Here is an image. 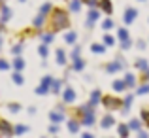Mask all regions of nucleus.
Instances as JSON below:
<instances>
[{"label":"nucleus","mask_w":149,"mask_h":138,"mask_svg":"<svg viewBox=\"0 0 149 138\" xmlns=\"http://www.w3.org/2000/svg\"><path fill=\"white\" fill-rule=\"evenodd\" d=\"M70 23H68V15L64 13L62 10H55L53 15H51V27H53V32L55 30H61V29H66Z\"/></svg>","instance_id":"obj_1"},{"label":"nucleus","mask_w":149,"mask_h":138,"mask_svg":"<svg viewBox=\"0 0 149 138\" xmlns=\"http://www.w3.org/2000/svg\"><path fill=\"white\" fill-rule=\"evenodd\" d=\"M102 104H104L108 110H117V108H121V100H119V98H113V97H106L104 100H102Z\"/></svg>","instance_id":"obj_2"},{"label":"nucleus","mask_w":149,"mask_h":138,"mask_svg":"<svg viewBox=\"0 0 149 138\" xmlns=\"http://www.w3.org/2000/svg\"><path fill=\"white\" fill-rule=\"evenodd\" d=\"M62 100L68 102V104H70V102H74V100H76V91H74L72 87H66L64 93H62Z\"/></svg>","instance_id":"obj_3"},{"label":"nucleus","mask_w":149,"mask_h":138,"mask_svg":"<svg viewBox=\"0 0 149 138\" xmlns=\"http://www.w3.org/2000/svg\"><path fill=\"white\" fill-rule=\"evenodd\" d=\"M0 132H2V134H13V129H11V125L8 123V121L0 119Z\"/></svg>","instance_id":"obj_4"},{"label":"nucleus","mask_w":149,"mask_h":138,"mask_svg":"<svg viewBox=\"0 0 149 138\" xmlns=\"http://www.w3.org/2000/svg\"><path fill=\"white\" fill-rule=\"evenodd\" d=\"M10 17H11V10L8 6H4L2 8V17H0V23H8V21H10Z\"/></svg>","instance_id":"obj_5"},{"label":"nucleus","mask_w":149,"mask_h":138,"mask_svg":"<svg viewBox=\"0 0 149 138\" xmlns=\"http://www.w3.org/2000/svg\"><path fill=\"white\" fill-rule=\"evenodd\" d=\"M13 68L17 70V72H21L23 68H25V61H23L19 55H15V61H13Z\"/></svg>","instance_id":"obj_6"},{"label":"nucleus","mask_w":149,"mask_h":138,"mask_svg":"<svg viewBox=\"0 0 149 138\" xmlns=\"http://www.w3.org/2000/svg\"><path fill=\"white\" fill-rule=\"evenodd\" d=\"M136 15H138V11H136V10H128L127 13H125V23H132L136 19Z\"/></svg>","instance_id":"obj_7"},{"label":"nucleus","mask_w":149,"mask_h":138,"mask_svg":"<svg viewBox=\"0 0 149 138\" xmlns=\"http://www.w3.org/2000/svg\"><path fill=\"white\" fill-rule=\"evenodd\" d=\"M93 123H95V113H93V112H85L83 125H93Z\"/></svg>","instance_id":"obj_8"},{"label":"nucleus","mask_w":149,"mask_h":138,"mask_svg":"<svg viewBox=\"0 0 149 138\" xmlns=\"http://www.w3.org/2000/svg\"><path fill=\"white\" fill-rule=\"evenodd\" d=\"M100 8L106 11V13H111V11H113V8H111V2H109V0H100Z\"/></svg>","instance_id":"obj_9"},{"label":"nucleus","mask_w":149,"mask_h":138,"mask_svg":"<svg viewBox=\"0 0 149 138\" xmlns=\"http://www.w3.org/2000/svg\"><path fill=\"white\" fill-rule=\"evenodd\" d=\"M68 131L72 132V134H76L77 131H79V123H77L76 119H72V121H68Z\"/></svg>","instance_id":"obj_10"},{"label":"nucleus","mask_w":149,"mask_h":138,"mask_svg":"<svg viewBox=\"0 0 149 138\" xmlns=\"http://www.w3.org/2000/svg\"><path fill=\"white\" fill-rule=\"evenodd\" d=\"M98 19V11L96 10H91V13H89V19H87V27H93V23Z\"/></svg>","instance_id":"obj_11"},{"label":"nucleus","mask_w":149,"mask_h":138,"mask_svg":"<svg viewBox=\"0 0 149 138\" xmlns=\"http://www.w3.org/2000/svg\"><path fill=\"white\" fill-rule=\"evenodd\" d=\"M70 10L77 13V11L81 10V0H70Z\"/></svg>","instance_id":"obj_12"},{"label":"nucleus","mask_w":149,"mask_h":138,"mask_svg":"<svg viewBox=\"0 0 149 138\" xmlns=\"http://www.w3.org/2000/svg\"><path fill=\"white\" fill-rule=\"evenodd\" d=\"M44 23H45V15H42V13L34 19V27H36V29H42V27H44Z\"/></svg>","instance_id":"obj_13"},{"label":"nucleus","mask_w":149,"mask_h":138,"mask_svg":"<svg viewBox=\"0 0 149 138\" xmlns=\"http://www.w3.org/2000/svg\"><path fill=\"white\" fill-rule=\"evenodd\" d=\"M49 117H51V121H53V123H61V121L64 119V116H62L61 112H53Z\"/></svg>","instance_id":"obj_14"},{"label":"nucleus","mask_w":149,"mask_h":138,"mask_svg":"<svg viewBox=\"0 0 149 138\" xmlns=\"http://www.w3.org/2000/svg\"><path fill=\"white\" fill-rule=\"evenodd\" d=\"M38 53H40V57H42V59H47V55H49L47 44H44V46H40V47H38Z\"/></svg>","instance_id":"obj_15"},{"label":"nucleus","mask_w":149,"mask_h":138,"mask_svg":"<svg viewBox=\"0 0 149 138\" xmlns=\"http://www.w3.org/2000/svg\"><path fill=\"white\" fill-rule=\"evenodd\" d=\"M121 70V61L117 62H111V64H108V72H119Z\"/></svg>","instance_id":"obj_16"},{"label":"nucleus","mask_w":149,"mask_h":138,"mask_svg":"<svg viewBox=\"0 0 149 138\" xmlns=\"http://www.w3.org/2000/svg\"><path fill=\"white\" fill-rule=\"evenodd\" d=\"M111 125H113V117H111V116H106L104 119H102V127H104V129L111 127Z\"/></svg>","instance_id":"obj_17"},{"label":"nucleus","mask_w":149,"mask_h":138,"mask_svg":"<svg viewBox=\"0 0 149 138\" xmlns=\"http://www.w3.org/2000/svg\"><path fill=\"white\" fill-rule=\"evenodd\" d=\"M100 102V91H93V95H91V104L95 106V104H98Z\"/></svg>","instance_id":"obj_18"},{"label":"nucleus","mask_w":149,"mask_h":138,"mask_svg":"<svg viewBox=\"0 0 149 138\" xmlns=\"http://www.w3.org/2000/svg\"><path fill=\"white\" fill-rule=\"evenodd\" d=\"M26 131H29V129H26L25 125H17V127H13V134H25Z\"/></svg>","instance_id":"obj_19"},{"label":"nucleus","mask_w":149,"mask_h":138,"mask_svg":"<svg viewBox=\"0 0 149 138\" xmlns=\"http://www.w3.org/2000/svg\"><path fill=\"white\" fill-rule=\"evenodd\" d=\"M57 62H58V64H64V62H66V57H64V51H62V49L57 51Z\"/></svg>","instance_id":"obj_20"},{"label":"nucleus","mask_w":149,"mask_h":138,"mask_svg":"<svg viewBox=\"0 0 149 138\" xmlns=\"http://www.w3.org/2000/svg\"><path fill=\"white\" fill-rule=\"evenodd\" d=\"M113 89H115V91H125V89H127V83H125V81H115V83H113Z\"/></svg>","instance_id":"obj_21"},{"label":"nucleus","mask_w":149,"mask_h":138,"mask_svg":"<svg viewBox=\"0 0 149 138\" xmlns=\"http://www.w3.org/2000/svg\"><path fill=\"white\" fill-rule=\"evenodd\" d=\"M134 76H132V74H127V76H125V83H127V87H132V85H134Z\"/></svg>","instance_id":"obj_22"},{"label":"nucleus","mask_w":149,"mask_h":138,"mask_svg":"<svg viewBox=\"0 0 149 138\" xmlns=\"http://www.w3.org/2000/svg\"><path fill=\"white\" fill-rule=\"evenodd\" d=\"M76 38H77V34H76V32H68V34L64 36V40L68 42V44H74V42H76Z\"/></svg>","instance_id":"obj_23"},{"label":"nucleus","mask_w":149,"mask_h":138,"mask_svg":"<svg viewBox=\"0 0 149 138\" xmlns=\"http://www.w3.org/2000/svg\"><path fill=\"white\" fill-rule=\"evenodd\" d=\"M51 10H53V6H51V4L47 2V4H44V6H42V10H40V13H42V15H47V13H49V11H51Z\"/></svg>","instance_id":"obj_24"},{"label":"nucleus","mask_w":149,"mask_h":138,"mask_svg":"<svg viewBox=\"0 0 149 138\" xmlns=\"http://www.w3.org/2000/svg\"><path fill=\"white\" fill-rule=\"evenodd\" d=\"M51 83H53V78H51V76H44V80H42V85L49 87V91H51Z\"/></svg>","instance_id":"obj_25"},{"label":"nucleus","mask_w":149,"mask_h":138,"mask_svg":"<svg viewBox=\"0 0 149 138\" xmlns=\"http://www.w3.org/2000/svg\"><path fill=\"white\" fill-rule=\"evenodd\" d=\"M61 81H57V80H53V83H51V91H53V93H58V91H61Z\"/></svg>","instance_id":"obj_26"},{"label":"nucleus","mask_w":149,"mask_h":138,"mask_svg":"<svg viewBox=\"0 0 149 138\" xmlns=\"http://www.w3.org/2000/svg\"><path fill=\"white\" fill-rule=\"evenodd\" d=\"M42 42L49 46L51 42H53V32H49V34H44V36H42Z\"/></svg>","instance_id":"obj_27"},{"label":"nucleus","mask_w":149,"mask_h":138,"mask_svg":"<svg viewBox=\"0 0 149 138\" xmlns=\"http://www.w3.org/2000/svg\"><path fill=\"white\" fill-rule=\"evenodd\" d=\"M136 66H138L140 70H147V61H143V59H140V61H136Z\"/></svg>","instance_id":"obj_28"},{"label":"nucleus","mask_w":149,"mask_h":138,"mask_svg":"<svg viewBox=\"0 0 149 138\" xmlns=\"http://www.w3.org/2000/svg\"><path fill=\"white\" fill-rule=\"evenodd\" d=\"M11 78H13V81H15L17 85H21V83H23V76H21V72H15Z\"/></svg>","instance_id":"obj_29"},{"label":"nucleus","mask_w":149,"mask_h":138,"mask_svg":"<svg viewBox=\"0 0 149 138\" xmlns=\"http://www.w3.org/2000/svg\"><path fill=\"white\" fill-rule=\"evenodd\" d=\"M91 49L95 51V53H104V46H100V44H93Z\"/></svg>","instance_id":"obj_30"},{"label":"nucleus","mask_w":149,"mask_h":138,"mask_svg":"<svg viewBox=\"0 0 149 138\" xmlns=\"http://www.w3.org/2000/svg\"><path fill=\"white\" fill-rule=\"evenodd\" d=\"M83 68V61H81V59H76V61H74V70H81Z\"/></svg>","instance_id":"obj_31"},{"label":"nucleus","mask_w":149,"mask_h":138,"mask_svg":"<svg viewBox=\"0 0 149 138\" xmlns=\"http://www.w3.org/2000/svg\"><path fill=\"white\" fill-rule=\"evenodd\" d=\"M8 108H10V112H11V113H17L19 110H21V106H19V104H10Z\"/></svg>","instance_id":"obj_32"},{"label":"nucleus","mask_w":149,"mask_h":138,"mask_svg":"<svg viewBox=\"0 0 149 138\" xmlns=\"http://www.w3.org/2000/svg\"><path fill=\"white\" fill-rule=\"evenodd\" d=\"M47 91H49V87H45V85H40V87L36 89V93H38V95H45Z\"/></svg>","instance_id":"obj_33"},{"label":"nucleus","mask_w":149,"mask_h":138,"mask_svg":"<svg viewBox=\"0 0 149 138\" xmlns=\"http://www.w3.org/2000/svg\"><path fill=\"white\" fill-rule=\"evenodd\" d=\"M10 68V62L4 61V59H0V70H8Z\"/></svg>","instance_id":"obj_34"},{"label":"nucleus","mask_w":149,"mask_h":138,"mask_svg":"<svg viewBox=\"0 0 149 138\" xmlns=\"http://www.w3.org/2000/svg\"><path fill=\"white\" fill-rule=\"evenodd\" d=\"M119 38H121V40H128V32L125 29H121L119 30Z\"/></svg>","instance_id":"obj_35"},{"label":"nucleus","mask_w":149,"mask_h":138,"mask_svg":"<svg viewBox=\"0 0 149 138\" xmlns=\"http://www.w3.org/2000/svg\"><path fill=\"white\" fill-rule=\"evenodd\" d=\"M119 134H121V136H127V134H128V127L121 125V127H119Z\"/></svg>","instance_id":"obj_36"},{"label":"nucleus","mask_w":149,"mask_h":138,"mask_svg":"<svg viewBox=\"0 0 149 138\" xmlns=\"http://www.w3.org/2000/svg\"><path fill=\"white\" fill-rule=\"evenodd\" d=\"M128 127H130V129H140V121H138V119H132Z\"/></svg>","instance_id":"obj_37"},{"label":"nucleus","mask_w":149,"mask_h":138,"mask_svg":"<svg viewBox=\"0 0 149 138\" xmlns=\"http://www.w3.org/2000/svg\"><path fill=\"white\" fill-rule=\"evenodd\" d=\"M72 59L76 61V59H79V47H74V51H72Z\"/></svg>","instance_id":"obj_38"},{"label":"nucleus","mask_w":149,"mask_h":138,"mask_svg":"<svg viewBox=\"0 0 149 138\" xmlns=\"http://www.w3.org/2000/svg\"><path fill=\"white\" fill-rule=\"evenodd\" d=\"M102 27H104V29H106V30H108V29H111V27H113V23H111V21H109V19H106V21H104V23H102Z\"/></svg>","instance_id":"obj_39"},{"label":"nucleus","mask_w":149,"mask_h":138,"mask_svg":"<svg viewBox=\"0 0 149 138\" xmlns=\"http://www.w3.org/2000/svg\"><path fill=\"white\" fill-rule=\"evenodd\" d=\"M49 132H51V134H57V132H58V127H57V123H53V125L49 127Z\"/></svg>","instance_id":"obj_40"},{"label":"nucleus","mask_w":149,"mask_h":138,"mask_svg":"<svg viewBox=\"0 0 149 138\" xmlns=\"http://www.w3.org/2000/svg\"><path fill=\"white\" fill-rule=\"evenodd\" d=\"M104 44H106V46H111V44H113V38H111V36H104Z\"/></svg>","instance_id":"obj_41"},{"label":"nucleus","mask_w":149,"mask_h":138,"mask_svg":"<svg viewBox=\"0 0 149 138\" xmlns=\"http://www.w3.org/2000/svg\"><path fill=\"white\" fill-rule=\"evenodd\" d=\"M13 53H15V55L21 53V44H15V46H13Z\"/></svg>","instance_id":"obj_42"},{"label":"nucleus","mask_w":149,"mask_h":138,"mask_svg":"<svg viewBox=\"0 0 149 138\" xmlns=\"http://www.w3.org/2000/svg\"><path fill=\"white\" fill-rule=\"evenodd\" d=\"M147 91H149V85H143V87H140V89H138V93H140V95H143V93H147Z\"/></svg>","instance_id":"obj_43"},{"label":"nucleus","mask_w":149,"mask_h":138,"mask_svg":"<svg viewBox=\"0 0 149 138\" xmlns=\"http://www.w3.org/2000/svg\"><path fill=\"white\" fill-rule=\"evenodd\" d=\"M130 104H132V97H127L125 98V108H128Z\"/></svg>","instance_id":"obj_44"},{"label":"nucleus","mask_w":149,"mask_h":138,"mask_svg":"<svg viewBox=\"0 0 149 138\" xmlns=\"http://www.w3.org/2000/svg\"><path fill=\"white\" fill-rule=\"evenodd\" d=\"M142 116H143V119H146V121H147V125H149V110H143Z\"/></svg>","instance_id":"obj_45"},{"label":"nucleus","mask_w":149,"mask_h":138,"mask_svg":"<svg viewBox=\"0 0 149 138\" xmlns=\"http://www.w3.org/2000/svg\"><path fill=\"white\" fill-rule=\"evenodd\" d=\"M85 2H87V4H89V6H91V8H95L96 4H98V0H85Z\"/></svg>","instance_id":"obj_46"},{"label":"nucleus","mask_w":149,"mask_h":138,"mask_svg":"<svg viewBox=\"0 0 149 138\" xmlns=\"http://www.w3.org/2000/svg\"><path fill=\"white\" fill-rule=\"evenodd\" d=\"M146 76H147V78H149V70H147V74H146Z\"/></svg>","instance_id":"obj_47"},{"label":"nucleus","mask_w":149,"mask_h":138,"mask_svg":"<svg viewBox=\"0 0 149 138\" xmlns=\"http://www.w3.org/2000/svg\"><path fill=\"white\" fill-rule=\"evenodd\" d=\"M0 47H2V40H0Z\"/></svg>","instance_id":"obj_48"},{"label":"nucleus","mask_w":149,"mask_h":138,"mask_svg":"<svg viewBox=\"0 0 149 138\" xmlns=\"http://www.w3.org/2000/svg\"><path fill=\"white\" fill-rule=\"evenodd\" d=\"M19 2H25V0H19Z\"/></svg>","instance_id":"obj_49"}]
</instances>
